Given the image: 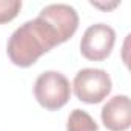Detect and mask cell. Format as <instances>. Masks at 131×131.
<instances>
[{
  "instance_id": "277c9868",
  "label": "cell",
  "mask_w": 131,
  "mask_h": 131,
  "mask_svg": "<svg viewBox=\"0 0 131 131\" xmlns=\"http://www.w3.org/2000/svg\"><path fill=\"white\" fill-rule=\"evenodd\" d=\"M116 43V31L105 23H94L86 28L80 40V52L91 62L105 60Z\"/></svg>"
},
{
  "instance_id": "8992f818",
  "label": "cell",
  "mask_w": 131,
  "mask_h": 131,
  "mask_svg": "<svg viewBox=\"0 0 131 131\" xmlns=\"http://www.w3.org/2000/svg\"><path fill=\"white\" fill-rule=\"evenodd\" d=\"M67 131H99V125L86 111L76 108L68 116Z\"/></svg>"
},
{
  "instance_id": "6da1fadb",
  "label": "cell",
  "mask_w": 131,
  "mask_h": 131,
  "mask_svg": "<svg viewBox=\"0 0 131 131\" xmlns=\"http://www.w3.org/2000/svg\"><path fill=\"white\" fill-rule=\"evenodd\" d=\"M79 26L77 11L65 3L46 5L34 20L20 25L9 37L6 52L20 68L34 65L45 52L70 40Z\"/></svg>"
},
{
  "instance_id": "52a82bcc",
  "label": "cell",
  "mask_w": 131,
  "mask_h": 131,
  "mask_svg": "<svg viewBox=\"0 0 131 131\" xmlns=\"http://www.w3.org/2000/svg\"><path fill=\"white\" fill-rule=\"evenodd\" d=\"M22 9L19 0H0V23H8L17 17Z\"/></svg>"
},
{
  "instance_id": "3957f363",
  "label": "cell",
  "mask_w": 131,
  "mask_h": 131,
  "mask_svg": "<svg viewBox=\"0 0 131 131\" xmlns=\"http://www.w3.org/2000/svg\"><path fill=\"white\" fill-rule=\"evenodd\" d=\"M74 94L79 100L94 105L100 103L113 90L110 74L100 68H83L80 70L73 82Z\"/></svg>"
},
{
  "instance_id": "5b68a950",
  "label": "cell",
  "mask_w": 131,
  "mask_h": 131,
  "mask_svg": "<svg viewBox=\"0 0 131 131\" xmlns=\"http://www.w3.org/2000/svg\"><path fill=\"white\" fill-rule=\"evenodd\" d=\"M102 123L110 131H126L131 126V106L126 94L111 97L100 111Z\"/></svg>"
},
{
  "instance_id": "ba28073f",
  "label": "cell",
  "mask_w": 131,
  "mask_h": 131,
  "mask_svg": "<svg viewBox=\"0 0 131 131\" xmlns=\"http://www.w3.org/2000/svg\"><path fill=\"white\" fill-rule=\"evenodd\" d=\"M91 5L96 6V8H102V9H111V8H116V6L119 5V2H114V3H111V5H99V3H93V2H91Z\"/></svg>"
},
{
  "instance_id": "7a4b0ae2",
  "label": "cell",
  "mask_w": 131,
  "mask_h": 131,
  "mask_svg": "<svg viewBox=\"0 0 131 131\" xmlns=\"http://www.w3.org/2000/svg\"><path fill=\"white\" fill-rule=\"evenodd\" d=\"M34 97L45 110L56 111L68 103L71 97V85L62 73L52 70L45 71L36 79Z\"/></svg>"
}]
</instances>
